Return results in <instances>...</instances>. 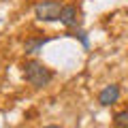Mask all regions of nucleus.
<instances>
[{
    "label": "nucleus",
    "instance_id": "f257e3e1",
    "mask_svg": "<svg viewBox=\"0 0 128 128\" xmlns=\"http://www.w3.org/2000/svg\"><path fill=\"white\" fill-rule=\"evenodd\" d=\"M24 79H26L30 86H34V88H45L47 83L54 79V73L47 68L45 64L32 60V62L24 64Z\"/></svg>",
    "mask_w": 128,
    "mask_h": 128
},
{
    "label": "nucleus",
    "instance_id": "f03ea898",
    "mask_svg": "<svg viewBox=\"0 0 128 128\" xmlns=\"http://www.w3.org/2000/svg\"><path fill=\"white\" fill-rule=\"evenodd\" d=\"M62 9L64 6L60 4L58 0H41V2L34 4V15L41 22H56L62 15Z\"/></svg>",
    "mask_w": 128,
    "mask_h": 128
},
{
    "label": "nucleus",
    "instance_id": "7ed1b4c3",
    "mask_svg": "<svg viewBox=\"0 0 128 128\" xmlns=\"http://www.w3.org/2000/svg\"><path fill=\"white\" fill-rule=\"evenodd\" d=\"M118 98H120V88L115 86V83L102 88L100 94H98V102H100L102 107H109V105H113V102H118Z\"/></svg>",
    "mask_w": 128,
    "mask_h": 128
},
{
    "label": "nucleus",
    "instance_id": "20e7f679",
    "mask_svg": "<svg viewBox=\"0 0 128 128\" xmlns=\"http://www.w3.org/2000/svg\"><path fill=\"white\" fill-rule=\"evenodd\" d=\"M60 22H62L66 28L77 26V9H75L73 4L64 6V9H62V15H60Z\"/></svg>",
    "mask_w": 128,
    "mask_h": 128
},
{
    "label": "nucleus",
    "instance_id": "39448f33",
    "mask_svg": "<svg viewBox=\"0 0 128 128\" xmlns=\"http://www.w3.org/2000/svg\"><path fill=\"white\" fill-rule=\"evenodd\" d=\"M47 41H49V38H28L26 45H24V49H26V54H36Z\"/></svg>",
    "mask_w": 128,
    "mask_h": 128
},
{
    "label": "nucleus",
    "instance_id": "423d86ee",
    "mask_svg": "<svg viewBox=\"0 0 128 128\" xmlns=\"http://www.w3.org/2000/svg\"><path fill=\"white\" fill-rule=\"evenodd\" d=\"M113 120H115V128H128V109L115 113Z\"/></svg>",
    "mask_w": 128,
    "mask_h": 128
},
{
    "label": "nucleus",
    "instance_id": "0eeeda50",
    "mask_svg": "<svg viewBox=\"0 0 128 128\" xmlns=\"http://www.w3.org/2000/svg\"><path fill=\"white\" fill-rule=\"evenodd\" d=\"M75 36H79V38H81V43H83V47H88V45H90V43H88V36H86V32H81V30H77V32H75Z\"/></svg>",
    "mask_w": 128,
    "mask_h": 128
},
{
    "label": "nucleus",
    "instance_id": "6e6552de",
    "mask_svg": "<svg viewBox=\"0 0 128 128\" xmlns=\"http://www.w3.org/2000/svg\"><path fill=\"white\" fill-rule=\"evenodd\" d=\"M45 128H62V126H45Z\"/></svg>",
    "mask_w": 128,
    "mask_h": 128
}]
</instances>
